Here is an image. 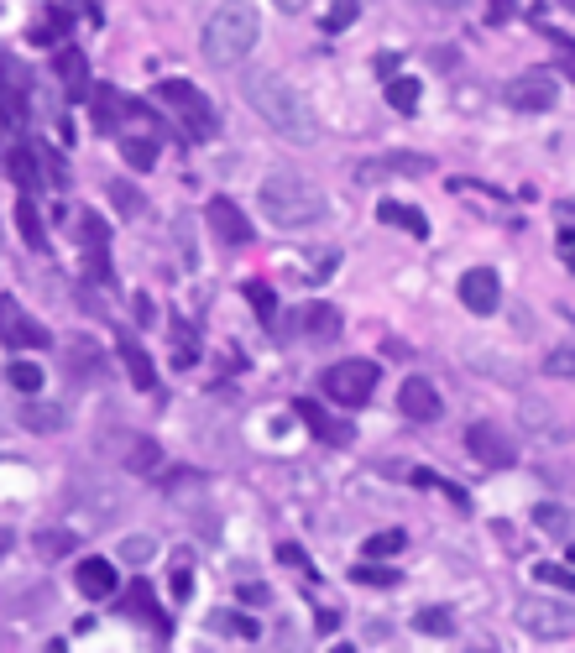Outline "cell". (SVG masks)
<instances>
[{
  "mask_svg": "<svg viewBox=\"0 0 575 653\" xmlns=\"http://www.w3.org/2000/svg\"><path fill=\"white\" fill-rule=\"evenodd\" d=\"M241 95L272 131L283 136V142H293V147H314L319 142V115H314L309 95H304V89H293L283 74H267V68H262V74H251L241 84Z\"/></svg>",
  "mask_w": 575,
  "mask_h": 653,
  "instance_id": "6da1fadb",
  "label": "cell"
},
{
  "mask_svg": "<svg viewBox=\"0 0 575 653\" xmlns=\"http://www.w3.org/2000/svg\"><path fill=\"white\" fill-rule=\"evenodd\" d=\"M257 204H262V215L267 225H278V230H298V225H314V220H325V194H319V183H309L304 173H267L262 178V189H257Z\"/></svg>",
  "mask_w": 575,
  "mask_h": 653,
  "instance_id": "7a4b0ae2",
  "label": "cell"
},
{
  "mask_svg": "<svg viewBox=\"0 0 575 653\" xmlns=\"http://www.w3.org/2000/svg\"><path fill=\"white\" fill-rule=\"evenodd\" d=\"M262 42V21L251 0H220L215 16L204 21V58L215 68H236L251 58V48Z\"/></svg>",
  "mask_w": 575,
  "mask_h": 653,
  "instance_id": "3957f363",
  "label": "cell"
},
{
  "mask_svg": "<svg viewBox=\"0 0 575 653\" xmlns=\"http://www.w3.org/2000/svg\"><path fill=\"white\" fill-rule=\"evenodd\" d=\"M513 622H518V633H528L534 643H565V638H575V606L555 601V596H523L513 606Z\"/></svg>",
  "mask_w": 575,
  "mask_h": 653,
  "instance_id": "277c9868",
  "label": "cell"
},
{
  "mask_svg": "<svg viewBox=\"0 0 575 653\" xmlns=\"http://www.w3.org/2000/svg\"><path fill=\"white\" fill-rule=\"evenodd\" d=\"M382 382V371L366 361V356H345L335 361L325 377H319V387H325V398L340 403V408H361V403H372V392Z\"/></svg>",
  "mask_w": 575,
  "mask_h": 653,
  "instance_id": "5b68a950",
  "label": "cell"
},
{
  "mask_svg": "<svg viewBox=\"0 0 575 653\" xmlns=\"http://www.w3.org/2000/svg\"><path fill=\"white\" fill-rule=\"evenodd\" d=\"M157 100L178 115L183 131H189L194 142L215 136V105H210V95H204L199 84H189V79H163V84H157Z\"/></svg>",
  "mask_w": 575,
  "mask_h": 653,
  "instance_id": "8992f818",
  "label": "cell"
},
{
  "mask_svg": "<svg viewBox=\"0 0 575 653\" xmlns=\"http://www.w3.org/2000/svg\"><path fill=\"white\" fill-rule=\"evenodd\" d=\"M466 450L487 465V471H508V465L518 460V445L497 424H466Z\"/></svg>",
  "mask_w": 575,
  "mask_h": 653,
  "instance_id": "52a82bcc",
  "label": "cell"
},
{
  "mask_svg": "<svg viewBox=\"0 0 575 653\" xmlns=\"http://www.w3.org/2000/svg\"><path fill=\"white\" fill-rule=\"evenodd\" d=\"M0 340H6V345H16V351H42V345H48L53 335L42 330L37 319H27V314H21V303H16V298H6V293H0Z\"/></svg>",
  "mask_w": 575,
  "mask_h": 653,
  "instance_id": "ba28073f",
  "label": "cell"
},
{
  "mask_svg": "<svg viewBox=\"0 0 575 653\" xmlns=\"http://www.w3.org/2000/svg\"><path fill=\"white\" fill-rule=\"evenodd\" d=\"M555 100H560L555 74H518V79L508 84V105H513V110L544 115V110H555Z\"/></svg>",
  "mask_w": 575,
  "mask_h": 653,
  "instance_id": "9c48e42d",
  "label": "cell"
},
{
  "mask_svg": "<svg viewBox=\"0 0 575 653\" xmlns=\"http://www.w3.org/2000/svg\"><path fill=\"white\" fill-rule=\"evenodd\" d=\"M398 408H403V418H413V424H434V418L445 413V398L434 392V382L408 377V382L398 387Z\"/></svg>",
  "mask_w": 575,
  "mask_h": 653,
  "instance_id": "30bf717a",
  "label": "cell"
},
{
  "mask_svg": "<svg viewBox=\"0 0 575 653\" xmlns=\"http://www.w3.org/2000/svg\"><path fill=\"white\" fill-rule=\"evenodd\" d=\"M497 298H502V283H497L492 267H471L466 277H460V303H466L471 314H492Z\"/></svg>",
  "mask_w": 575,
  "mask_h": 653,
  "instance_id": "8fae6325",
  "label": "cell"
},
{
  "mask_svg": "<svg viewBox=\"0 0 575 653\" xmlns=\"http://www.w3.org/2000/svg\"><path fill=\"white\" fill-rule=\"evenodd\" d=\"M204 220H210V230H215L225 246H246V241H251V220H246L230 199H210V204H204Z\"/></svg>",
  "mask_w": 575,
  "mask_h": 653,
  "instance_id": "7c38bea8",
  "label": "cell"
},
{
  "mask_svg": "<svg viewBox=\"0 0 575 653\" xmlns=\"http://www.w3.org/2000/svg\"><path fill=\"white\" fill-rule=\"evenodd\" d=\"M79 591H84L89 601H105V596L121 591V580H115V565H110V559H100V554L84 559V565H79Z\"/></svg>",
  "mask_w": 575,
  "mask_h": 653,
  "instance_id": "4fadbf2b",
  "label": "cell"
},
{
  "mask_svg": "<svg viewBox=\"0 0 575 653\" xmlns=\"http://www.w3.org/2000/svg\"><path fill=\"white\" fill-rule=\"evenodd\" d=\"M21 110H27V74L11 58H0V115L21 121Z\"/></svg>",
  "mask_w": 575,
  "mask_h": 653,
  "instance_id": "5bb4252c",
  "label": "cell"
},
{
  "mask_svg": "<svg viewBox=\"0 0 575 653\" xmlns=\"http://www.w3.org/2000/svg\"><path fill=\"white\" fill-rule=\"evenodd\" d=\"M84 95H89V110H95L100 131H115V126H121V110H126V105L115 100V89H105V84H89Z\"/></svg>",
  "mask_w": 575,
  "mask_h": 653,
  "instance_id": "9a60e30c",
  "label": "cell"
},
{
  "mask_svg": "<svg viewBox=\"0 0 575 653\" xmlns=\"http://www.w3.org/2000/svg\"><path fill=\"white\" fill-rule=\"evenodd\" d=\"M121 361H126V371H131V387H142V392L157 387V371H152L147 351H142L136 340H121Z\"/></svg>",
  "mask_w": 575,
  "mask_h": 653,
  "instance_id": "2e32d148",
  "label": "cell"
},
{
  "mask_svg": "<svg viewBox=\"0 0 575 653\" xmlns=\"http://www.w3.org/2000/svg\"><path fill=\"white\" fill-rule=\"evenodd\" d=\"M298 418H304L319 439H330V445H345V439H351V429L335 424V418H325V408H319V403H298Z\"/></svg>",
  "mask_w": 575,
  "mask_h": 653,
  "instance_id": "e0dca14e",
  "label": "cell"
},
{
  "mask_svg": "<svg viewBox=\"0 0 575 653\" xmlns=\"http://www.w3.org/2000/svg\"><path fill=\"white\" fill-rule=\"evenodd\" d=\"M304 330H309L314 340H340V309H335V303H309Z\"/></svg>",
  "mask_w": 575,
  "mask_h": 653,
  "instance_id": "ac0fdd59",
  "label": "cell"
},
{
  "mask_svg": "<svg viewBox=\"0 0 575 653\" xmlns=\"http://www.w3.org/2000/svg\"><path fill=\"white\" fill-rule=\"evenodd\" d=\"M377 220H382V225H403L408 236H419V241L429 236V220L419 215V209H408V204H382V209H377Z\"/></svg>",
  "mask_w": 575,
  "mask_h": 653,
  "instance_id": "d6986e66",
  "label": "cell"
},
{
  "mask_svg": "<svg viewBox=\"0 0 575 653\" xmlns=\"http://www.w3.org/2000/svg\"><path fill=\"white\" fill-rule=\"evenodd\" d=\"M16 230H21V241L27 246H48V230H42V215H37V204L32 199H16Z\"/></svg>",
  "mask_w": 575,
  "mask_h": 653,
  "instance_id": "ffe728a7",
  "label": "cell"
},
{
  "mask_svg": "<svg viewBox=\"0 0 575 653\" xmlns=\"http://www.w3.org/2000/svg\"><path fill=\"white\" fill-rule=\"evenodd\" d=\"M68 27H74V16H68V11H48V16L32 27V48H53V42L68 37Z\"/></svg>",
  "mask_w": 575,
  "mask_h": 653,
  "instance_id": "44dd1931",
  "label": "cell"
},
{
  "mask_svg": "<svg viewBox=\"0 0 575 653\" xmlns=\"http://www.w3.org/2000/svg\"><path fill=\"white\" fill-rule=\"evenodd\" d=\"M6 168H11V178L21 183V189H37V183H48V178H42V168H37V152H32V147H16V152L6 157Z\"/></svg>",
  "mask_w": 575,
  "mask_h": 653,
  "instance_id": "7402d4cb",
  "label": "cell"
},
{
  "mask_svg": "<svg viewBox=\"0 0 575 653\" xmlns=\"http://www.w3.org/2000/svg\"><path fill=\"white\" fill-rule=\"evenodd\" d=\"M21 424H27L32 434H58L63 429V408L58 403H48V408L32 403V408H21Z\"/></svg>",
  "mask_w": 575,
  "mask_h": 653,
  "instance_id": "603a6c76",
  "label": "cell"
},
{
  "mask_svg": "<svg viewBox=\"0 0 575 653\" xmlns=\"http://www.w3.org/2000/svg\"><path fill=\"white\" fill-rule=\"evenodd\" d=\"M419 79H387V105H393V110H403V115H413V110H419Z\"/></svg>",
  "mask_w": 575,
  "mask_h": 653,
  "instance_id": "cb8c5ba5",
  "label": "cell"
},
{
  "mask_svg": "<svg viewBox=\"0 0 575 653\" xmlns=\"http://www.w3.org/2000/svg\"><path fill=\"white\" fill-rule=\"evenodd\" d=\"M210 627H220V633H230L236 643H257V633H262V627L251 622V617H241V612H215V617H210Z\"/></svg>",
  "mask_w": 575,
  "mask_h": 653,
  "instance_id": "d4e9b609",
  "label": "cell"
},
{
  "mask_svg": "<svg viewBox=\"0 0 575 653\" xmlns=\"http://www.w3.org/2000/svg\"><path fill=\"white\" fill-rule=\"evenodd\" d=\"M413 627H419V633H429V638H450V633H455V617L445 612V606H419Z\"/></svg>",
  "mask_w": 575,
  "mask_h": 653,
  "instance_id": "484cf974",
  "label": "cell"
},
{
  "mask_svg": "<svg viewBox=\"0 0 575 653\" xmlns=\"http://www.w3.org/2000/svg\"><path fill=\"white\" fill-rule=\"evenodd\" d=\"M126 465L136 476H152L157 465H163V450L152 445V439H131V450H126Z\"/></svg>",
  "mask_w": 575,
  "mask_h": 653,
  "instance_id": "4316f807",
  "label": "cell"
},
{
  "mask_svg": "<svg viewBox=\"0 0 575 653\" xmlns=\"http://www.w3.org/2000/svg\"><path fill=\"white\" fill-rule=\"evenodd\" d=\"M58 74L74 84V95H84V89H89V68H84V53H79V48H63V53H58Z\"/></svg>",
  "mask_w": 575,
  "mask_h": 653,
  "instance_id": "83f0119b",
  "label": "cell"
},
{
  "mask_svg": "<svg viewBox=\"0 0 575 653\" xmlns=\"http://www.w3.org/2000/svg\"><path fill=\"white\" fill-rule=\"evenodd\" d=\"M121 157L131 162L136 173H147L152 162H157V142H147V136H126V142H121Z\"/></svg>",
  "mask_w": 575,
  "mask_h": 653,
  "instance_id": "f1b7e54d",
  "label": "cell"
},
{
  "mask_svg": "<svg viewBox=\"0 0 575 653\" xmlns=\"http://www.w3.org/2000/svg\"><path fill=\"white\" fill-rule=\"evenodd\" d=\"M121 606H126V617H152V622H163V617H157V606H152V586H147V580H131V596H126Z\"/></svg>",
  "mask_w": 575,
  "mask_h": 653,
  "instance_id": "f546056e",
  "label": "cell"
},
{
  "mask_svg": "<svg viewBox=\"0 0 575 653\" xmlns=\"http://www.w3.org/2000/svg\"><path fill=\"white\" fill-rule=\"evenodd\" d=\"M408 539H403V528H387V533H372L361 549H366V559H393L398 549H403Z\"/></svg>",
  "mask_w": 575,
  "mask_h": 653,
  "instance_id": "4dcf8cb0",
  "label": "cell"
},
{
  "mask_svg": "<svg viewBox=\"0 0 575 653\" xmlns=\"http://www.w3.org/2000/svg\"><path fill=\"white\" fill-rule=\"evenodd\" d=\"M152 554H157V539H147V533H131V539H121V559H126L131 570H142Z\"/></svg>",
  "mask_w": 575,
  "mask_h": 653,
  "instance_id": "1f68e13d",
  "label": "cell"
},
{
  "mask_svg": "<svg viewBox=\"0 0 575 653\" xmlns=\"http://www.w3.org/2000/svg\"><path fill=\"white\" fill-rule=\"evenodd\" d=\"M351 580H356V586H398V570L377 559V565H356V570H351Z\"/></svg>",
  "mask_w": 575,
  "mask_h": 653,
  "instance_id": "d6a6232c",
  "label": "cell"
},
{
  "mask_svg": "<svg viewBox=\"0 0 575 653\" xmlns=\"http://www.w3.org/2000/svg\"><path fill=\"white\" fill-rule=\"evenodd\" d=\"M382 168H403V173H429V162H424V157H403V152H387V157H377V162H366V178H372V173H382Z\"/></svg>",
  "mask_w": 575,
  "mask_h": 653,
  "instance_id": "836d02e7",
  "label": "cell"
},
{
  "mask_svg": "<svg viewBox=\"0 0 575 653\" xmlns=\"http://www.w3.org/2000/svg\"><path fill=\"white\" fill-rule=\"evenodd\" d=\"M246 303H251V309H257V319H278V298H272V288L267 283H246Z\"/></svg>",
  "mask_w": 575,
  "mask_h": 653,
  "instance_id": "e575fe53",
  "label": "cell"
},
{
  "mask_svg": "<svg viewBox=\"0 0 575 653\" xmlns=\"http://www.w3.org/2000/svg\"><path fill=\"white\" fill-rule=\"evenodd\" d=\"M6 382L16 387V392H37L42 382H48V377H42V371L32 366V361H11V371H6Z\"/></svg>",
  "mask_w": 575,
  "mask_h": 653,
  "instance_id": "d590c367",
  "label": "cell"
},
{
  "mask_svg": "<svg viewBox=\"0 0 575 653\" xmlns=\"http://www.w3.org/2000/svg\"><path fill=\"white\" fill-rule=\"evenodd\" d=\"M544 371H549V377H575V340L555 345V351L544 356Z\"/></svg>",
  "mask_w": 575,
  "mask_h": 653,
  "instance_id": "8d00e7d4",
  "label": "cell"
},
{
  "mask_svg": "<svg viewBox=\"0 0 575 653\" xmlns=\"http://www.w3.org/2000/svg\"><path fill=\"white\" fill-rule=\"evenodd\" d=\"M110 199H115V204H121V209H126V215H142V209H147V199H142V194H136V189H131V183H110Z\"/></svg>",
  "mask_w": 575,
  "mask_h": 653,
  "instance_id": "74e56055",
  "label": "cell"
},
{
  "mask_svg": "<svg viewBox=\"0 0 575 653\" xmlns=\"http://www.w3.org/2000/svg\"><path fill=\"white\" fill-rule=\"evenodd\" d=\"M356 21V0H335V11H325V32H345Z\"/></svg>",
  "mask_w": 575,
  "mask_h": 653,
  "instance_id": "f35d334b",
  "label": "cell"
},
{
  "mask_svg": "<svg viewBox=\"0 0 575 653\" xmlns=\"http://www.w3.org/2000/svg\"><path fill=\"white\" fill-rule=\"evenodd\" d=\"M544 586H560V591H575V570H565V565H539L534 570Z\"/></svg>",
  "mask_w": 575,
  "mask_h": 653,
  "instance_id": "ab89813d",
  "label": "cell"
},
{
  "mask_svg": "<svg viewBox=\"0 0 575 653\" xmlns=\"http://www.w3.org/2000/svg\"><path fill=\"white\" fill-rule=\"evenodd\" d=\"M168 591H173V601H189V596H194V575H189V565H178V570H173V586H168Z\"/></svg>",
  "mask_w": 575,
  "mask_h": 653,
  "instance_id": "60d3db41",
  "label": "cell"
},
{
  "mask_svg": "<svg viewBox=\"0 0 575 653\" xmlns=\"http://www.w3.org/2000/svg\"><path fill=\"white\" fill-rule=\"evenodd\" d=\"M37 549L48 554V559H58V554H68V533H42L37 539Z\"/></svg>",
  "mask_w": 575,
  "mask_h": 653,
  "instance_id": "b9f144b4",
  "label": "cell"
},
{
  "mask_svg": "<svg viewBox=\"0 0 575 653\" xmlns=\"http://www.w3.org/2000/svg\"><path fill=\"white\" fill-rule=\"evenodd\" d=\"M518 11V0H492V6H487V21H492V27H502V21H508Z\"/></svg>",
  "mask_w": 575,
  "mask_h": 653,
  "instance_id": "7bdbcfd3",
  "label": "cell"
},
{
  "mask_svg": "<svg viewBox=\"0 0 575 653\" xmlns=\"http://www.w3.org/2000/svg\"><path fill=\"white\" fill-rule=\"evenodd\" d=\"M534 523H539V528H565L570 518H565V512H555V507H539V512H534Z\"/></svg>",
  "mask_w": 575,
  "mask_h": 653,
  "instance_id": "ee69618b",
  "label": "cell"
},
{
  "mask_svg": "<svg viewBox=\"0 0 575 653\" xmlns=\"http://www.w3.org/2000/svg\"><path fill=\"white\" fill-rule=\"evenodd\" d=\"M241 601H246V606H262V601H267V586H241Z\"/></svg>",
  "mask_w": 575,
  "mask_h": 653,
  "instance_id": "f6af8a7d",
  "label": "cell"
},
{
  "mask_svg": "<svg viewBox=\"0 0 575 653\" xmlns=\"http://www.w3.org/2000/svg\"><path fill=\"white\" fill-rule=\"evenodd\" d=\"M377 74L393 79V74H398V53H382V58H377Z\"/></svg>",
  "mask_w": 575,
  "mask_h": 653,
  "instance_id": "bcb514c9",
  "label": "cell"
},
{
  "mask_svg": "<svg viewBox=\"0 0 575 653\" xmlns=\"http://www.w3.org/2000/svg\"><path fill=\"white\" fill-rule=\"evenodd\" d=\"M424 6H434V11H460L466 0H424Z\"/></svg>",
  "mask_w": 575,
  "mask_h": 653,
  "instance_id": "7dc6e473",
  "label": "cell"
},
{
  "mask_svg": "<svg viewBox=\"0 0 575 653\" xmlns=\"http://www.w3.org/2000/svg\"><path fill=\"white\" fill-rule=\"evenodd\" d=\"M272 6H283V11L293 16V11H304V6H309V0H272Z\"/></svg>",
  "mask_w": 575,
  "mask_h": 653,
  "instance_id": "c3c4849f",
  "label": "cell"
},
{
  "mask_svg": "<svg viewBox=\"0 0 575 653\" xmlns=\"http://www.w3.org/2000/svg\"><path fill=\"white\" fill-rule=\"evenodd\" d=\"M0 549H11V528H0Z\"/></svg>",
  "mask_w": 575,
  "mask_h": 653,
  "instance_id": "681fc988",
  "label": "cell"
},
{
  "mask_svg": "<svg viewBox=\"0 0 575 653\" xmlns=\"http://www.w3.org/2000/svg\"><path fill=\"white\" fill-rule=\"evenodd\" d=\"M565 246H570V267H575V241H570V236H565Z\"/></svg>",
  "mask_w": 575,
  "mask_h": 653,
  "instance_id": "f907efd6",
  "label": "cell"
}]
</instances>
